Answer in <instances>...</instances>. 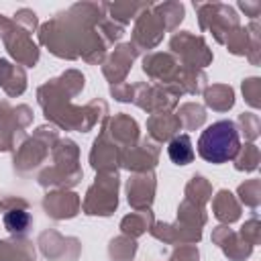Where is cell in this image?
<instances>
[{
  "label": "cell",
  "mask_w": 261,
  "mask_h": 261,
  "mask_svg": "<svg viewBox=\"0 0 261 261\" xmlns=\"http://www.w3.org/2000/svg\"><path fill=\"white\" fill-rule=\"evenodd\" d=\"M167 151H169V159L173 163H177V165H186V163H190L194 159V149H192V141H190L188 135L175 137L169 143Z\"/></svg>",
  "instance_id": "2"
},
{
  "label": "cell",
  "mask_w": 261,
  "mask_h": 261,
  "mask_svg": "<svg viewBox=\"0 0 261 261\" xmlns=\"http://www.w3.org/2000/svg\"><path fill=\"white\" fill-rule=\"evenodd\" d=\"M241 141L232 120H218L206 126L198 141V153L208 163H226L239 153Z\"/></svg>",
  "instance_id": "1"
},
{
  "label": "cell",
  "mask_w": 261,
  "mask_h": 261,
  "mask_svg": "<svg viewBox=\"0 0 261 261\" xmlns=\"http://www.w3.org/2000/svg\"><path fill=\"white\" fill-rule=\"evenodd\" d=\"M6 228L8 230H24L27 228V224H29V216H27V212H22V210H10L8 214H6Z\"/></svg>",
  "instance_id": "3"
}]
</instances>
